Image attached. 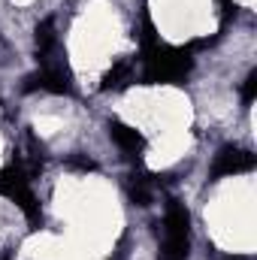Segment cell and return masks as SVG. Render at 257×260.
I'll list each match as a JSON object with an SVG mask.
<instances>
[{"label":"cell","instance_id":"6","mask_svg":"<svg viewBox=\"0 0 257 260\" xmlns=\"http://www.w3.org/2000/svg\"><path fill=\"white\" fill-rule=\"evenodd\" d=\"M109 136H112V142H115L121 151H127V154H142V151H145V136L136 127L118 121V118L109 121Z\"/></svg>","mask_w":257,"mask_h":260},{"label":"cell","instance_id":"11","mask_svg":"<svg viewBox=\"0 0 257 260\" xmlns=\"http://www.w3.org/2000/svg\"><path fill=\"white\" fill-rule=\"evenodd\" d=\"M67 164H70V167H76V170H94V167H97L94 160H88V157H82V154H73V157H67Z\"/></svg>","mask_w":257,"mask_h":260},{"label":"cell","instance_id":"4","mask_svg":"<svg viewBox=\"0 0 257 260\" xmlns=\"http://www.w3.org/2000/svg\"><path fill=\"white\" fill-rule=\"evenodd\" d=\"M24 91H49V94H73V82H70V70L67 61L58 55H52L46 64L40 67V73L24 79Z\"/></svg>","mask_w":257,"mask_h":260},{"label":"cell","instance_id":"10","mask_svg":"<svg viewBox=\"0 0 257 260\" xmlns=\"http://www.w3.org/2000/svg\"><path fill=\"white\" fill-rule=\"evenodd\" d=\"M254 97H257V70H251L245 76V85H242V100L245 103H254Z\"/></svg>","mask_w":257,"mask_h":260},{"label":"cell","instance_id":"3","mask_svg":"<svg viewBox=\"0 0 257 260\" xmlns=\"http://www.w3.org/2000/svg\"><path fill=\"white\" fill-rule=\"evenodd\" d=\"M0 197H9L30 224H40L43 221V212H40V203L30 191V176L21 164H9L0 170Z\"/></svg>","mask_w":257,"mask_h":260},{"label":"cell","instance_id":"1","mask_svg":"<svg viewBox=\"0 0 257 260\" xmlns=\"http://www.w3.org/2000/svg\"><path fill=\"white\" fill-rule=\"evenodd\" d=\"M145 58V82L148 85H182L194 67L191 49H173V46H151L142 52Z\"/></svg>","mask_w":257,"mask_h":260},{"label":"cell","instance_id":"9","mask_svg":"<svg viewBox=\"0 0 257 260\" xmlns=\"http://www.w3.org/2000/svg\"><path fill=\"white\" fill-rule=\"evenodd\" d=\"M127 197L133 206H148L151 203V176L148 173H133L127 179Z\"/></svg>","mask_w":257,"mask_h":260},{"label":"cell","instance_id":"5","mask_svg":"<svg viewBox=\"0 0 257 260\" xmlns=\"http://www.w3.org/2000/svg\"><path fill=\"white\" fill-rule=\"evenodd\" d=\"M257 167V157L248 148L239 145H224L215 160H212V179H224V176H239V173H251Z\"/></svg>","mask_w":257,"mask_h":260},{"label":"cell","instance_id":"8","mask_svg":"<svg viewBox=\"0 0 257 260\" xmlns=\"http://www.w3.org/2000/svg\"><path fill=\"white\" fill-rule=\"evenodd\" d=\"M130 82H133V61H115L112 70L103 76L100 88L103 91H124Z\"/></svg>","mask_w":257,"mask_h":260},{"label":"cell","instance_id":"7","mask_svg":"<svg viewBox=\"0 0 257 260\" xmlns=\"http://www.w3.org/2000/svg\"><path fill=\"white\" fill-rule=\"evenodd\" d=\"M34 40H37V55H40V64H46L55 52H58V34H55V18H43L34 30Z\"/></svg>","mask_w":257,"mask_h":260},{"label":"cell","instance_id":"12","mask_svg":"<svg viewBox=\"0 0 257 260\" xmlns=\"http://www.w3.org/2000/svg\"><path fill=\"white\" fill-rule=\"evenodd\" d=\"M224 260H251V257H242V254H233V257H224Z\"/></svg>","mask_w":257,"mask_h":260},{"label":"cell","instance_id":"2","mask_svg":"<svg viewBox=\"0 0 257 260\" xmlns=\"http://www.w3.org/2000/svg\"><path fill=\"white\" fill-rule=\"evenodd\" d=\"M188 251H191V215L179 200H170L164 215L160 260H188Z\"/></svg>","mask_w":257,"mask_h":260}]
</instances>
